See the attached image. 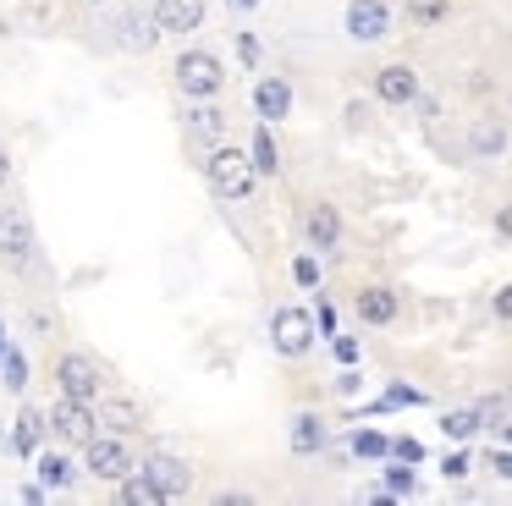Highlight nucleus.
Masks as SVG:
<instances>
[{
  "instance_id": "33",
  "label": "nucleus",
  "mask_w": 512,
  "mask_h": 506,
  "mask_svg": "<svg viewBox=\"0 0 512 506\" xmlns=\"http://www.w3.org/2000/svg\"><path fill=\"white\" fill-rule=\"evenodd\" d=\"M331 352H336V363H358V341L353 336H336Z\"/></svg>"
},
{
  "instance_id": "13",
  "label": "nucleus",
  "mask_w": 512,
  "mask_h": 506,
  "mask_svg": "<svg viewBox=\"0 0 512 506\" xmlns=\"http://www.w3.org/2000/svg\"><path fill=\"white\" fill-rule=\"evenodd\" d=\"M254 110H259V121L292 116V83L287 77H259L254 83Z\"/></svg>"
},
{
  "instance_id": "36",
  "label": "nucleus",
  "mask_w": 512,
  "mask_h": 506,
  "mask_svg": "<svg viewBox=\"0 0 512 506\" xmlns=\"http://www.w3.org/2000/svg\"><path fill=\"white\" fill-rule=\"evenodd\" d=\"M490 468H496L501 479H512V451H490Z\"/></svg>"
},
{
  "instance_id": "31",
  "label": "nucleus",
  "mask_w": 512,
  "mask_h": 506,
  "mask_svg": "<svg viewBox=\"0 0 512 506\" xmlns=\"http://www.w3.org/2000/svg\"><path fill=\"white\" fill-rule=\"evenodd\" d=\"M391 457H397V462H424V446L402 435V440H391Z\"/></svg>"
},
{
  "instance_id": "17",
  "label": "nucleus",
  "mask_w": 512,
  "mask_h": 506,
  "mask_svg": "<svg viewBox=\"0 0 512 506\" xmlns=\"http://www.w3.org/2000/svg\"><path fill=\"white\" fill-rule=\"evenodd\" d=\"M468 149L479 154V160H496L501 149H507V127H501V121H474V127H468Z\"/></svg>"
},
{
  "instance_id": "34",
  "label": "nucleus",
  "mask_w": 512,
  "mask_h": 506,
  "mask_svg": "<svg viewBox=\"0 0 512 506\" xmlns=\"http://www.w3.org/2000/svg\"><path fill=\"white\" fill-rule=\"evenodd\" d=\"M490 308H496V319H512V286H501L496 303H490Z\"/></svg>"
},
{
  "instance_id": "11",
  "label": "nucleus",
  "mask_w": 512,
  "mask_h": 506,
  "mask_svg": "<svg viewBox=\"0 0 512 506\" xmlns=\"http://www.w3.org/2000/svg\"><path fill=\"white\" fill-rule=\"evenodd\" d=\"M144 473L155 479V490L166 495V501H177V495H188V484H193L188 462H182V457H166V451H155V457L144 462Z\"/></svg>"
},
{
  "instance_id": "41",
  "label": "nucleus",
  "mask_w": 512,
  "mask_h": 506,
  "mask_svg": "<svg viewBox=\"0 0 512 506\" xmlns=\"http://www.w3.org/2000/svg\"><path fill=\"white\" fill-rule=\"evenodd\" d=\"M501 435H507V440H512V424H501Z\"/></svg>"
},
{
  "instance_id": "39",
  "label": "nucleus",
  "mask_w": 512,
  "mask_h": 506,
  "mask_svg": "<svg viewBox=\"0 0 512 506\" xmlns=\"http://www.w3.org/2000/svg\"><path fill=\"white\" fill-rule=\"evenodd\" d=\"M232 6H237V11H254V6H259V0H232Z\"/></svg>"
},
{
  "instance_id": "6",
  "label": "nucleus",
  "mask_w": 512,
  "mask_h": 506,
  "mask_svg": "<svg viewBox=\"0 0 512 506\" xmlns=\"http://www.w3.org/2000/svg\"><path fill=\"white\" fill-rule=\"evenodd\" d=\"M386 33H391V6L386 0H353V6H347V39L375 44V39H386Z\"/></svg>"
},
{
  "instance_id": "20",
  "label": "nucleus",
  "mask_w": 512,
  "mask_h": 506,
  "mask_svg": "<svg viewBox=\"0 0 512 506\" xmlns=\"http://www.w3.org/2000/svg\"><path fill=\"white\" fill-rule=\"evenodd\" d=\"M39 435H45V418H39V407H23V418H17V435H12L17 457H34V451H39Z\"/></svg>"
},
{
  "instance_id": "18",
  "label": "nucleus",
  "mask_w": 512,
  "mask_h": 506,
  "mask_svg": "<svg viewBox=\"0 0 512 506\" xmlns=\"http://www.w3.org/2000/svg\"><path fill=\"white\" fill-rule=\"evenodd\" d=\"M155 39H160V28H155V22H144V17H122V22H116V44L133 50V55L155 50Z\"/></svg>"
},
{
  "instance_id": "30",
  "label": "nucleus",
  "mask_w": 512,
  "mask_h": 506,
  "mask_svg": "<svg viewBox=\"0 0 512 506\" xmlns=\"http://www.w3.org/2000/svg\"><path fill=\"white\" fill-rule=\"evenodd\" d=\"M386 490L391 495H413V468H386Z\"/></svg>"
},
{
  "instance_id": "2",
  "label": "nucleus",
  "mask_w": 512,
  "mask_h": 506,
  "mask_svg": "<svg viewBox=\"0 0 512 506\" xmlns=\"http://www.w3.org/2000/svg\"><path fill=\"white\" fill-rule=\"evenodd\" d=\"M171 83H177L188 99H215L221 83H226V72H221V61H215L210 50H188V55H177V66H171Z\"/></svg>"
},
{
  "instance_id": "26",
  "label": "nucleus",
  "mask_w": 512,
  "mask_h": 506,
  "mask_svg": "<svg viewBox=\"0 0 512 506\" xmlns=\"http://www.w3.org/2000/svg\"><path fill=\"white\" fill-rule=\"evenodd\" d=\"M353 451H358V457H391V440L375 435V429H358V435H353Z\"/></svg>"
},
{
  "instance_id": "16",
  "label": "nucleus",
  "mask_w": 512,
  "mask_h": 506,
  "mask_svg": "<svg viewBox=\"0 0 512 506\" xmlns=\"http://www.w3.org/2000/svg\"><path fill=\"white\" fill-rule=\"evenodd\" d=\"M292 451H298V457H314V451L325 446V418L320 413H298L292 418Z\"/></svg>"
},
{
  "instance_id": "32",
  "label": "nucleus",
  "mask_w": 512,
  "mask_h": 506,
  "mask_svg": "<svg viewBox=\"0 0 512 506\" xmlns=\"http://www.w3.org/2000/svg\"><path fill=\"white\" fill-rule=\"evenodd\" d=\"M441 473H446V479H463V473H468V451H452V457L441 462Z\"/></svg>"
},
{
  "instance_id": "15",
  "label": "nucleus",
  "mask_w": 512,
  "mask_h": 506,
  "mask_svg": "<svg viewBox=\"0 0 512 506\" xmlns=\"http://www.w3.org/2000/svg\"><path fill=\"white\" fill-rule=\"evenodd\" d=\"M397 292H391V286H364V292H358V319H364V325H391V319H397Z\"/></svg>"
},
{
  "instance_id": "38",
  "label": "nucleus",
  "mask_w": 512,
  "mask_h": 506,
  "mask_svg": "<svg viewBox=\"0 0 512 506\" xmlns=\"http://www.w3.org/2000/svg\"><path fill=\"white\" fill-rule=\"evenodd\" d=\"M6 176H12V165H6V154H0V187H6Z\"/></svg>"
},
{
  "instance_id": "10",
  "label": "nucleus",
  "mask_w": 512,
  "mask_h": 506,
  "mask_svg": "<svg viewBox=\"0 0 512 506\" xmlns=\"http://www.w3.org/2000/svg\"><path fill=\"white\" fill-rule=\"evenodd\" d=\"M303 237H309V248H320V253L342 248V215H336V204H309V215H303Z\"/></svg>"
},
{
  "instance_id": "14",
  "label": "nucleus",
  "mask_w": 512,
  "mask_h": 506,
  "mask_svg": "<svg viewBox=\"0 0 512 506\" xmlns=\"http://www.w3.org/2000/svg\"><path fill=\"white\" fill-rule=\"evenodd\" d=\"M182 127H188V138H199V143H221V132H226V116H221V105H210V99H199L193 110H182Z\"/></svg>"
},
{
  "instance_id": "40",
  "label": "nucleus",
  "mask_w": 512,
  "mask_h": 506,
  "mask_svg": "<svg viewBox=\"0 0 512 506\" xmlns=\"http://www.w3.org/2000/svg\"><path fill=\"white\" fill-rule=\"evenodd\" d=\"M0 358H6V330H0Z\"/></svg>"
},
{
  "instance_id": "12",
  "label": "nucleus",
  "mask_w": 512,
  "mask_h": 506,
  "mask_svg": "<svg viewBox=\"0 0 512 506\" xmlns=\"http://www.w3.org/2000/svg\"><path fill=\"white\" fill-rule=\"evenodd\" d=\"M155 28L160 33H193V28H204V0H155Z\"/></svg>"
},
{
  "instance_id": "9",
  "label": "nucleus",
  "mask_w": 512,
  "mask_h": 506,
  "mask_svg": "<svg viewBox=\"0 0 512 506\" xmlns=\"http://www.w3.org/2000/svg\"><path fill=\"white\" fill-rule=\"evenodd\" d=\"M375 94L386 99V105H413V99H419V72L402 66V61L380 66V72H375Z\"/></svg>"
},
{
  "instance_id": "35",
  "label": "nucleus",
  "mask_w": 512,
  "mask_h": 506,
  "mask_svg": "<svg viewBox=\"0 0 512 506\" xmlns=\"http://www.w3.org/2000/svg\"><path fill=\"white\" fill-rule=\"evenodd\" d=\"M496 237H507V242H512V204H501V209H496Z\"/></svg>"
},
{
  "instance_id": "21",
  "label": "nucleus",
  "mask_w": 512,
  "mask_h": 506,
  "mask_svg": "<svg viewBox=\"0 0 512 506\" xmlns=\"http://www.w3.org/2000/svg\"><path fill=\"white\" fill-rule=\"evenodd\" d=\"M248 160H254L259 176H276V171H281V154H276V138H270V127H254V149H248Z\"/></svg>"
},
{
  "instance_id": "23",
  "label": "nucleus",
  "mask_w": 512,
  "mask_h": 506,
  "mask_svg": "<svg viewBox=\"0 0 512 506\" xmlns=\"http://www.w3.org/2000/svg\"><path fill=\"white\" fill-rule=\"evenodd\" d=\"M94 418H100L111 435H133V429H138V407H133V402H105Z\"/></svg>"
},
{
  "instance_id": "3",
  "label": "nucleus",
  "mask_w": 512,
  "mask_h": 506,
  "mask_svg": "<svg viewBox=\"0 0 512 506\" xmlns=\"http://www.w3.org/2000/svg\"><path fill=\"white\" fill-rule=\"evenodd\" d=\"M270 341H276L281 358H303V352L314 347V314H303V308H276Z\"/></svg>"
},
{
  "instance_id": "25",
  "label": "nucleus",
  "mask_w": 512,
  "mask_h": 506,
  "mask_svg": "<svg viewBox=\"0 0 512 506\" xmlns=\"http://www.w3.org/2000/svg\"><path fill=\"white\" fill-rule=\"evenodd\" d=\"M39 479L45 484H72V462L61 457V451H50V457H39Z\"/></svg>"
},
{
  "instance_id": "19",
  "label": "nucleus",
  "mask_w": 512,
  "mask_h": 506,
  "mask_svg": "<svg viewBox=\"0 0 512 506\" xmlns=\"http://www.w3.org/2000/svg\"><path fill=\"white\" fill-rule=\"evenodd\" d=\"M116 484H122V490H116V495H122L127 506H166V495L155 490V479H149L144 468H138V473H122V479H116Z\"/></svg>"
},
{
  "instance_id": "27",
  "label": "nucleus",
  "mask_w": 512,
  "mask_h": 506,
  "mask_svg": "<svg viewBox=\"0 0 512 506\" xmlns=\"http://www.w3.org/2000/svg\"><path fill=\"white\" fill-rule=\"evenodd\" d=\"M0 369H6V391H23V385H28V363H23V352H12V347H6Z\"/></svg>"
},
{
  "instance_id": "37",
  "label": "nucleus",
  "mask_w": 512,
  "mask_h": 506,
  "mask_svg": "<svg viewBox=\"0 0 512 506\" xmlns=\"http://www.w3.org/2000/svg\"><path fill=\"white\" fill-rule=\"evenodd\" d=\"M237 50H243V61H248V66L259 61V39H254V33H243V39H237Z\"/></svg>"
},
{
  "instance_id": "1",
  "label": "nucleus",
  "mask_w": 512,
  "mask_h": 506,
  "mask_svg": "<svg viewBox=\"0 0 512 506\" xmlns=\"http://www.w3.org/2000/svg\"><path fill=\"white\" fill-rule=\"evenodd\" d=\"M254 160H248L243 149H232V143H215V154H210V187L221 198H232V204H243L248 193H254Z\"/></svg>"
},
{
  "instance_id": "22",
  "label": "nucleus",
  "mask_w": 512,
  "mask_h": 506,
  "mask_svg": "<svg viewBox=\"0 0 512 506\" xmlns=\"http://www.w3.org/2000/svg\"><path fill=\"white\" fill-rule=\"evenodd\" d=\"M479 429H485L479 407H457V413L441 418V435H446V440H468V435H479Z\"/></svg>"
},
{
  "instance_id": "8",
  "label": "nucleus",
  "mask_w": 512,
  "mask_h": 506,
  "mask_svg": "<svg viewBox=\"0 0 512 506\" xmlns=\"http://www.w3.org/2000/svg\"><path fill=\"white\" fill-rule=\"evenodd\" d=\"M83 457H89V473H94V479H122V473H133L127 446H122L116 435H94L89 446H83Z\"/></svg>"
},
{
  "instance_id": "7",
  "label": "nucleus",
  "mask_w": 512,
  "mask_h": 506,
  "mask_svg": "<svg viewBox=\"0 0 512 506\" xmlns=\"http://www.w3.org/2000/svg\"><path fill=\"white\" fill-rule=\"evenodd\" d=\"M0 253L12 264H28V253H34V226L17 204H0Z\"/></svg>"
},
{
  "instance_id": "5",
  "label": "nucleus",
  "mask_w": 512,
  "mask_h": 506,
  "mask_svg": "<svg viewBox=\"0 0 512 506\" xmlns=\"http://www.w3.org/2000/svg\"><path fill=\"white\" fill-rule=\"evenodd\" d=\"M56 385L72 402H94V396H100V369H94L83 352H67V358L56 363Z\"/></svg>"
},
{
  "instance_id": "24",
  "label": "nucleus",
  "mask_w": 512,
  "mask_h": 506,
  "mask_svg": "<svg viewBox=\"0 0 512 506\" xmlns=\"http://www.w3.org/2000/svg\"><path fill=\"white\" fill-rule=\"evenodd\" d=\"M446 11H452V0H408L413 28H435V22H446Z\"/></svg>"
},
{
  "instance_id": "28",
  "label": "nucleus",
  "mask_w": 512,
  "mask_h": 506,
  "mask_svg": "<svg viewBox=\"0 0 512 506\" xmlns=\"http://www.w3.org/2000/svg\"><path fill=\"white\" fill-rule=\"evenodd\" d=\"M424 391H413V385H391L386 396H380V407H419Z\"/></svg>"
},
{
  "instance_id": "29",
  "label": "nucleus",
  "mask_w": 512,
  "mask_h": 506,
  "mask_svg": "<svg viewBox=\"0 0 512 506\" xmlns=\"http://www.w3.org/2000/svg\"><path fill=\"white\" fill-rule=\"evenodd\" d=\"M292 281H298V286H320V264H314L309 253H298V259H292Z\"/></svg>"
},
{
  "instance_id": "4",
  "label": "nucleus",
  "mask_w": 512,
  "mask_h": 506,
  "mask_svg": "<svg viewBox=\"0 0 512 506\" xmlns=\"http://www.w3.org/2000/svg\"><path fill=\"white\" fill-rule=\"evenodd\" d=\"M45 424L56 429V435L67 440V446H89L94 429H100V418H94V407H89V402H72V396H61V402L50 407Z\"/></svg>"
}]
</instances>
